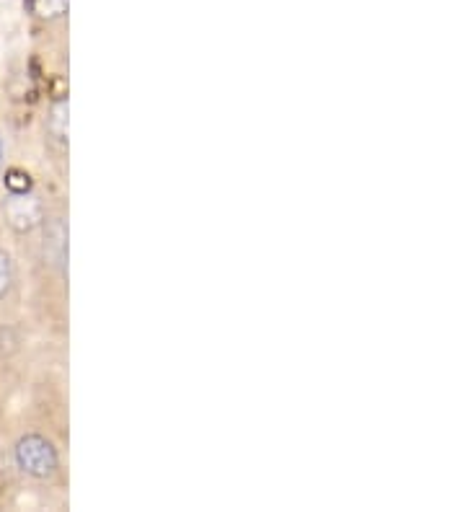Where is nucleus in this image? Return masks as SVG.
Returning <instances> with one entry per match:
<instances>
[{"instance_id":"obj_1","label":"nucleus","mask_w":465,"mask_h":512,"mask_svg":"<svg viewBox=\"0 0 465 512\" xmlns=\"http://www.w3.org/2000/svg\"><path fill=\"white\" fill-rule=\"evenodd\" d=\"M16 463L24 474L34 479H47L57 471V453L42 435H26L16 445Z\"/></svg>"},{"instance_id":"obj_2","label":"nucleus","mask_w":465,"mask_h":512,"mask_svg":"<svg viewBox=\"0 0 465 512\" xmlns=\"http://www.w3.org/2000/svg\"><path fill=\"white\" fill-rule=\"evenodd\" d=\"M3 210H6V218L13 231L19 233L34 231L44 220L42 200L31 189H26V192H8V200L3 205Z\"/></svg>"},{"instance_id":"obj_3","label":"nucleus","mask_w":465,"mask_h":512,"mask_svg":"<svg viewBox=\"0 0 465 512\" xmlns=\"http://www.w3.org/2000/svg\"><path fill=\"white\" fill-rule=\"evenodd\" d=\"M44 254L50 259V264L65 269L68 262V228L62 220H52L50 228H47V236H44Z\"/></svg>"},{"instance_id":"obj_4","label":"nucleus","mask_w":465,"mask_h":512,"mask_svg":"<svg viewBox=\"0 0 465 512\" xmlns=\"http://www.w3.org/2000/svg\"><path fill=\"white\" fill-rule=\"evenodd\" d=\"M68 125H70L68 99L55 101L50 112V132L57 143H65V140H68Z\"/></svg>"},{"instance_id":"obj_5","label":"nucleus","mask_w":465,"mask_h":512,"mask_svg":"<svg viewBox=\"0 0 465 512\" xmlns=\"http://www.w3.org/2000/svg\"><path fill=\"white\" fill-rule=\"evenodd\" d=\"M70 0H34V11L42 19H60L68 13Z\"/></svg>"},{"instance_id":"obj_6","label":"nucleus","mask_w":465,"mask_h":512,"mask_svg":"<svg viewBox=\"0 0 465 512\" xmlns=\"http://www.w3.org/2000/svg\"><path fill=\"white\" fill-rule=\"evenodd\" d=\"M13 282V267H11V256L6 251H0V298L11 290Z\"/></svg>"},{"instance_id":"obj_7","label":"nucleus","mask_w":465,"mask_h":512,"mask_svg":"<svg viewBox=\"0 0 465 512\" xmlns=\"http://www.w3.org/2000/svg\"><path fill=\"white\" fill-rule=\"evenodd\" d=\"M6 187H8V192H26V189H31L29 174H26V171H19V169L8 171Z\"/></svg>"},{"instance_id":"obj_8","label":"nucleus","mask_w":465,"mask_h":512,"mask_svg":"<svg viewBox=\"0 0 465 512\" xmlns=\"http://www.w3.org/2000/svg\"><path fill=\"white\" fill-rule=\"evenodd\" d=\"M3 163H6V148H3V140H0V171H3Z\"/></svg>"}]
</instances>
